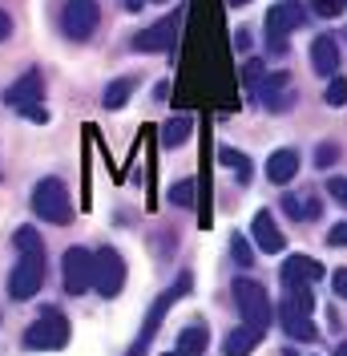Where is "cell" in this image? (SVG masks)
I'll return each mask as SVG.
<instances>
[{"label":"cell","instance_id":"f546056e","mask_svg":"<svg viewBox=\"0 0 347 356\" xmlns=\"http://www.w3.org/2000/svg\"><path fill=\"white\" fill-rule=\"evenodd\" d=\"M327 106H344L347 102V77H331V86H327Z\"/></svg>","mask_w":347,"mask_h":356},{"label":"cell","instance_id":"74e56055","mask_svg":"<svg viewBox=\"0 0 347 356\" xmlns=\"http://www.w3.org/2000/svg\"><path fill=\"white\" fill-rule=\"evenodd\" d=\"M335 356H347V340H339V348H335Z\"/></svg>","mask_w":347,"mask_h":356},{"label":"cell","instance_id":"3957f363","mask_svg":"<svg viewBox=\"0 0 347 356\" xmlns=\"http://www.w3.org/2000/svg\"><path fill=\"white\" fill-rule=\"evenodd\" d=\"M235 304L242 312V324H255V328H266L271 324V316H275V304H271V296L262 291L259 280H251V275H239L235 280Z\"/></svg>","mask_w":347,"mask_h":356},{"label":"cell","instance_id":"484cf974","mask_svg":"<svg viewBox=\"0 0 347 356\" xmlns=\"http://www.w3.org/2000/svg\"><path fill=\"white\" fill-rule=\"evenodd\" d=\"M170 202L174 207H194V178H182L170 186Z\"/></svg>","mask_w":347,"mask_h":356},{"label":"cell","instance_id":"7402d4cb","mask_svg":"<svg viewBox=\"0 0 347 356\" xmlns=\"http://www.w3.org/2000/svg\"><path fill=\"white\" fill-rule=\"evenodd\" d=\"M282 211H287V215H291V219H319V199H315V195H303V199H299V195H287V199H282Z\"/></svg>","mask_w":347,"mask_h":356},{"label":"cell","instance_id":"d590c367","mask_svg":"<svg viewBox=\"0 0 347 356\" xmlns=\"http://www.w3.org/2000/svg\"><path fill=\"white\" fill-rule=\"evenodd\" d=\"M8 33H12V21H8V13H4V8H0V41H4V37H8Z\"/></svg>","mask_w":347,"mask_h":356},{"label":"cell","instance_id":"5b68a950","mask_svg":"<svg viewBox=\"0 0 347 356\" xmlns=\"http://www.w3.org/2000/svg\"><path fill=\"white\" fill-rule=\"evenodd\" d=\"M101 24V4L97 0H65L61 8V33L69 41H89Z\"/></svg>","mask_w":347,"mask_h":356},{"label":"cell","instance_id":"60d3db41","mask_svg":"<svg viewBox=\"0 0 347 356\" xmlns=\"http://www.w3.org/2000/svg\"><path fill=\"white\" fill-rule=\"evenodd\" d=\"M150 4H166V0H150Z\"/></svg>","mask_w":347,"mask_h":356},{"label":"cell","instance_id":"5bb4252c","mask_svg":"<svg viewBox=\"0 0 347 356\" xmlns=\"http://www.w3.org/2000/svg\"><path fill=\"white\" fill-rule=\"evenodd\" d=\"M259 102L266 106V110H287L291 102H295V93H291V77L287 73H271L266 81H262V89H259Z\"/></svg>","mask_w":347,"mask_h":356},{"label":"cell","instance_id":"f1b7e54d","mask_svg":"<svg viewBox=\"0 0 347 356\" xmlns=\"http://www.w3.org/2000/svg\"><path fill=\"white\" fill-rule=\"evenodd\" d=\"M344 8H347V0H311V13L315 17H344Z\"/></svg>","mask_w":347,"mask_h":356},{"label":"cell","instance_id":"603a6c76","mask_svg":"<svg viewBox=\"0 0 347 356\" xmlns=\"http://www.w3.org/2000/svg\"><path fill=\"white\" fill-rule=\"evenodd\" d=\"M218 162H222V166H230V170L239 175V182H242V186H246V182H251V175H255L251 158H246V154H239L235 146H222V150H218Z\"/></svg>","mask_w":347,"mask_h":356},{"label":"cell","instance_id":"52a82bcc","mask_svg":"<svg viewBox=\"0 0 347 356\" xmlns=\"http://www.w3.org/2000/svg\"><path fill=\"white\" fill-rule=\"evenodd\" d=\"M186 291H190V275H182V280H178V284H174V288L166 291V296H158V300H153V304H150V316H146V324H142V332H137V344H133V348H130L126 356H146V348H150L153 332L162 328V320H166L170 304H174V300H182Z\"/></svg>","mask_w":347,"mask_h":356},{"label":"cell","instance_id":"8fae6325","mask_svg":"<svg viewBox=\"0 0 347 356\" xmlns=\"http://www.w3.org/2000/svg\"><path fill=\"white\" fill-rule=\"evenodd\" d=\"M41 97H44V81H41V73H37V69H28L24 77H17L12 86L4 89V102H8L12 110H24V106H41Z\"/></svg>","mask_w":347,"mask_h":356},{"label":"cell","instance_id":"6da1fadb","mask_svg":"<svg viewBox=\"0 0 347 356\" xmlns=\"http://www.w3.org/2000/svg\"><path fill=\"white\" fill-rule=\"evenodd\" d=\"M33 211L37 219L57 222V227H69L73 222V202H69V191L61 178H41L33 186Z\"/></svg>","mask_w":347,"mask_h":356},{"label":"cell","instance_id":"2e32d148","mask_svg":"<svg viewBox=\"0 0 347 356\" xmlns=\"http://www.w3.org/2000/svg\"><path fill=\"white\" fill-rule=\"evenodd\" d=\"M311 69L319 77H335V69H339V44H335V37H315L311 41Z\"/></svg>","mask_w":347,"mask_h":356},{"label":"cell","instance_id":"8992f818","mask_svg":"<svg viewBox=\"0 0 347 356\" xmlns=\"http://www.w3.org/2000/svg\"><path fill=\"white\" fill-rule=\"evenodd\" d=\"M93 275H97L93 251H85V247H69L65 255H61V284H65L69 296H85V291L93 288Z\"/></svg>","mask_w":347,"mask_h":356},{"label":"cell","instance_id":"7c38bea8","mask_svg":"<svg viewBox=\"0 0 347 356\" xmlns=\"http://www.w3.org/2000/svg\"><path fill=\"white\" fill-rule=\"evenodd\" d=\"M279 275H282L287 288H295V284H315V280H323V264L311 259V255H287Z\"/></svg>","mask_w":347,"mask_h":356},{"label":"cell","instance_id":"30bf717a","mask_svg":"<svg viewBox=\"0 0 347 356\" xmlns=\"http://www.w3.org/2000/svg\"><path fill=\"white\" fill-rule=\"evenodd\" d=\"M178 17H182V13L162 17L158 24L142 29V33L133 37V49H137V53H170L174 49V33H178Z\"/></svg>","mask_w":347,"mask_h":356},{"label":"cell","instance_id":"277c9868","mask_svg":"<svg viewBox=\"0 0 347 356\" xmlns=\"http://www.w3.org/2000/svg\"><path fill=\"white\" fill-rule=\"evenodd\" d=\"M307 24V8L299 0H279L271 13H266V41L275 53H287V37L295 33V29H303Z\"/></svg>","mask_w":347,"mask_h":356},{"label":"cell","instance_id":"e0dca14e","mask_svg":"<svg viewBox=\"0 0 347 356\" xmlns=\"http://www.w3.org/2000/svg\"><path fill=\"white\" fill-rule=\"evenodd\" d=\"M262 340V328H255V324H239L235 332L222 340V356H251L255 348H259Z\"/></svg>","mask_w":347,"mask_h":356},{"label":"cell","instance_id":"d6a6232c","mask_svg":"<svg viewBox=\"0 0 347 356\" xmlns=\"http://www.w3.org/2000/svg\"><path fill=\"white\" fill-rule=\"evenodd\" d=\"M331 291H335L339 300H347V267H339V271H331Z\"/></svg>","mask_w":347,"mask_h":356},{"label":"cell","instance_id":"7a4b0ae2","mask_svg":"<svg viewBox=\"0 0 347 356\" xmlns=\"http://www.w3.org/2000/svg\"><path fill=\"white\" fill-rule=\"evenodd\" d=\"M65 344H69V320L53 308H44L41 320L24 328V348H33V353H61Z\"/></svg>","mask_w":347,"mask_h":356},{"label":"cell","instance_id":"4dcf8cb0","mask_svg":"<svg viewBox=\"0 0 347 356\" xmlns=\"http://www.w3.org/2000/svg\"><path fill=\"white\" fill-rule=\"evenodd\" d=\"M335 162H339V146H335V142H323V146H319V150H315V166H335Z\"/></svg>","mask_w":347,"mask_h":356},{"label":"cell","instance_id":"83f0119b","mask_svg":"<svg viewBox=\"0 0 347 356\" xmlns=\"http://www.w3.org/2000/svg\"><path fill=\"white\" fill-rule=\"evenodd\" d=\"M242 77H246V89L259 97L262 81H266V73H262V61H255V57H251V61H246V69H242Z\"/></svg>","mask_w":347,"mask_h":356},{"label":"cell","instance_id":"9a60e30c","mask_svg":"<svg viewBox=\"0 0 347 356\" xmlns=\"http://www.w3.org/2000/svg\"><path fill=\"white\" fill-rule=\"evenodd\" d=\"M279 324H282V332L291 336V340H303V344L315 340V324H311V316L299 312L295 304H279Z\"/></svg>","mask_w":347,"mask_h":356},{"label":"cell","instance_id":"d4e9b609","mask_svg":"<svg viewBox=\"0 0 347 356\" xmlns=\"http://www.w3.org/2000/svg\"><path fill=\"white\" fill-rule=\"evenodd\" d=\"M291 296H287V304H295L299 312H315V291H311V284H295V288H287Z\"/></svg>","mask_w":347,"mask_h":356},{"label":"cell","instance_id":"ffe728a7","mask_svg":"<svg viewBox=\"0 0 347 356\" xmlns=\"http://www.w3.org/2000/svg\"><path fill=\"white\" fill-rule=\"evenodd\" d=\"M133 89H137V77H117V81H109L105 93H101V106H105V110H121L133 97Z\"/></svg>","mask_w":347,"mask_h":356},{"label":"cell","instance_id":"ac0fdd59","mask_svg":"<svg viewBox=\"0 0 347 356\" xmlns=\"http://www.w3.org/2000/svg\"><path fill=\"white\" fill-rule=\"evenodd\" d=\"M295 175H299V154H295V150H279V154L266 158V178H271L275 186H287Z\"/></svg>","mask_w":347,"mask_h":356},{"label":"cell","instance_id":"836d02e7","mask_svg":"<svg viewBox=\"0 0 347 356\" xmlns=\"http://www.w3.org/2000/svg\"><path fill=\"white\" fill-rule=\"evenodd\" d=\"M21 118H28V122H37V126H44V122H49V110H44V106H24V110H21Z\"/></svg>","mask_w":347,"mask_h":356},{"label":"cell","instance_id":"9c48e42d","mask_svg":"<svg viewBox=\"0 0 347 356\" xmlns=\"http://www.w3.org/2000/svg\"><path fill=\"white\" fill-rule=\"evenodd\" d=\"M44 284V251H28L17 259L12 267V275H8V296L12 300H28V296H37Z\"/></svg>","mask_w":347,"mask_h":356},{"label":"cell","instance_id":"ba28073f","mask_svg":"<svg viewBox=\"0 0 347 356\" xmlns=\"http://www.w3.org/2000/svg\"><path fill=\"white\" fill-rule=\"evenodd\" d=\"M93 267H97V275H93V291H97V296L113 300L117 291L126 288V259L117 255V247L93 251Z\"/></svg>","mask_w":347,"mask_h":356},{"label":"cell","instance_id":"d6986e66","mask_svg":"<svg viewBox=\"0 0 347 356\" xmlns=\"http://www.w3.org/2000/svg\"><path fill=\"white\" fill-rule=\"evenodd\" d=\"M190 134H194V118H190V113H178V118H170V122L162 126V146H166V150H178Z\"/></svg>","mask_w":347,"mask_h":356},{"label":"cell","instance_id":"cb8c5ba5","mask_svg":"<svg viewBox=\"0 0 347 356\" xmlns=\"http://www.w3.org/2000/svg\"><path fill=\"white\" fill-rule=\"evenodd\" d=\"M12 247H17V255H28V251H44L41 235H37V227H21V231L12 235Z\"/></svg>","mask_w":347,"mask_h":356},{"label":"cell","instance_id":"44dd1931","mask_svg":"<svg viewBox=\"0 0 347 356\" xmlns=\"http://www.w3.org/2000/svg\"><path fill=\"white\" fill-rule=\"evenodd\" d=\"M206 344H210V336H206L202 324H186V328L178 332V353H186V356H202Z\"/></svg>","mask_w":347,"mask_h":356},{"label":"cell","instance_id":"1f68e13d","mask_svg":"<svg viewBox=\"0 0 347 356\" xmlns=\"http://www.w3.org/2000/svg\"><path fill=\"white\" fill-rule=\"evenodd\" d=\"M327 247H347V222H335L327 231Z\"/></svg>","mask_w":347,"mask_h":356},{"label":"cell","instance_id":"ab89813d","mask_svg":"<svg viewBox=\"0 0 347 356\" xmlns=\"http://www.w3.org/2000/svg\"><path fill=\"white\" fill-rule=\"evenodd\" d=\"M166 356H186V353H166Z\"/></svg>","mask_w":347,"mask_h":356},{"label":"cell","instance_id":"4316f807","mask_svg":"<svg viewBox=\"0 0 347 356\" xmlns=\"http://www.w3.org/2000/svg\"><path fill=\"white\" fill-rule=\"evenodd\" d=\"M230 255H235V264H239V267H251V264H255V247L246 243L242 235H230Z\"/></svg>","mask_w":347,"mask_h":356},{"label":"cell","instance_id":"8d00e7d4","mask_svg":"<svg viewBox=\"0 0 347 356\" xmlns=\"http://www.w3.org/2000/svg\"><path fill=\"white\" fill-rule=\"evenodd\" d=\"M235 44H239L242 53H246V49H251V33H246V29H239V37H235Z\"/></svg>","mask_w":347,"mask_h":356},{"label":"cell","instance_id":"f35d334b","mask_svg":"<svg viewBox=\"0 0 347 356\" xmlns=\"http://www.w3.org/2000/svg\"><path fill=\"white\" fill-rule=\"evenodd\" d=\"M226 4H230V8H239V4H251V0H226Z\"/></svg>","mask_w":347,"mask_h":356},{"label":"cell","instance_id":"4fadbf2b","mask_svg":"<svg viewBox=\"0 0 347 356\" xmlns=\"http://www.w3.org/2000/svg\"><path fill=\"white\" fill-rule=\"evenodd\" d=\"M251 239H255L259 251H266V255H279L282 247H287V239H282V231H279V222H275L271 211H259V215H255V222H251Z\"/></svg>","mask_w":347,"mask_h":356},{"label":"cell","instance_id":"e575fe53","mask_svg":"<svg viewBox=\"0 0 347 356\" xmlns=\"http://www.w3.org/2000/svg\"><path fill=\"white\" fill-rule=\"evenodd\" d=\"M327 191H331V195L347 207V178H327Z\"/></svg>","mask_w":347,"mask_h":356}]
</instances>
